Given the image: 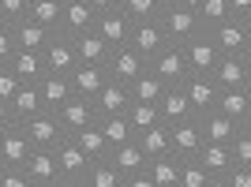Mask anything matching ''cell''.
Wrapping results in <instances>:
<instances>
[{
    "mask_svg": "<svg viewBox=\"0 0 251 187\" xmlns=\"http://www.w3.org/2000/svg\"><path fill=\"white\" fill-rule=\"evenodd\" d=\"M199 142H202V131H199V120H195V116L169 124V154H176V157H195Z\"/></svg>",
    "mask_w": 251,
    "mask_h": 187,
    "instance_id": "e0dca14e",
    "label": "cell"
},
{
    "mask_svg": "<svg viewBox=\"0 0 251 187\" xmlns=\"http://www.w3.org/2000/svg\"><path fill=\"white\" fill-rule=\"evenodd\" d=\"M105 71H109V79H116V83H124V86H127L135 75L147 71V60H143L135 49L116 45V49H109V56H105Z\"/></svg>",
    "mask_w": 251,
    "mask_h": 187,
    "instance_id": "30bf717a",
    "label": "cell"
},
{
    "mask_svg": "<svg viewBox=\"0 0 251 187\" xmlns=\"http://www.w3.org/2000/svg\"><path fill=\"white\" fill-rule=\"evenodd\" d=\"M56 150V168H60V184L64 187H83V176H86V168H90V157L75 146V139H60V142L52 146Z\"/></svg>",
    "mask_w": 251,
    "mask_h": 187,
    "instance_id": "3957f363",
    "label": "cell"
},
{
    "mask_svg": "<svg viewBox=\"0 0 251 187\" xmlns=\"http://www.w3.org/2000/svg\"><path fill=\"white\" fill-rule=\"evenodd\" d=\"M94 34L101 38L109 49L116 45H127V34H131V19H127L120 8H109V11H98L94 15Z\"/></svg>",
    "mask_w": 251,
    "mask_h": 187,
    "instance_id": "8fae6325",
    "label": "cell"
},
{
    "mask_svg": "<svg viewBox=\"0 0 251 187\" xmlns=\"http://www.w3.org/2000/svg\"><path fill=\"white\" fill-rule=\"evenodd\" d=\"M0 187H34V180L23 168H0Z\"/></svg>",
    "mask_w": 251,
    "mask_h": 187,
    "instance_id": "7bdbcfd3",
    "label": "cell"
},
{
    "mask_svg": "<svg viewBox=\"0 0 251 187\" xmlns=\"http://www.w3.org/2000/svg\"><path fill=\"white\" fill-rule=\"evenodd\" d=\"M195 161H199L210 176H214V184H218V180L232 168V154H229V146H221V142H199Z\"/></svg>",
    "mask_w": 251,
    "mask_h": 187,
    "instance_id": "603a6c76",
    "label": "cell"
},
{
    "mask_svg": "<svg viewBox=\"0 0 251 187\" xmlns=\"http://www.w3.org/2000/svg\"><path fill=\"white\" fill-rule=\"evenodd\" d=\"M30 154V139L23 131V124H11L0 131V168H23Z\"/></svg>",
    "mask_w": 251,
    "mask_h": 187,
    "instance_id": "4fadbf2b",
    "label": "cell"
},
{
    "mask_svg": "<svg viewBox=\"0 0 251 187\" xmlns=\"http://www.w3.org/2000/svg\"><path fill=\"white\" fill-rule=\"evenodd\" d=\"M147 172L154 180V187H176V176H180V157L176 154H157L147 161Z\"/></svg>",
    "mask_w": 251,
    "mask_h": 187,
    "instance_id": "4dcf8cb0",
    "label": "cell"
},
{
    "mask_svg": "<svg viewBox=\"0 0 251 187\" xmlns=\"http://www.w3.org/2000/svg\"><path fill=\"white\" fill-rule=\"evenodd\" d=\"M94 15L98 11L90 8V0H60V26H56V34L75 38V34L90 30V26H94Z\"/></svg>",
    "mask_w": 251,
    "mask_h": 187,
    "instance_id": "7c38bea8",
    "label": "cell"
},
{
    "mask_svg": "<svg viewBox=\"0 0 251 187\" xmlns=\"http://www.w3.org/2000/svg\"><path fill=\"white\" fill-rule=\"evenodd\" d=\"M135 146L147 154V161H150V157H157V154H169V124L157 120V124L135 131Z\"/></svg>",
    "mask_w": 251,
    "mask_h": 187,
    "instance_id": "f1b7e54d",
    "label": "cell"
},
{
    "mask_svg": "<svg viewBox=\"0 0 251 187\" xmlns=\"http://www.w3.org/2000/svg\"><path fill=\"white\" fill-rule=\"evenodd\" d=\"M8 68L15 71V79H19V83H38V79L45 75L42 52H26V49H15V56L8 60Z\"/></svg>",
    "mask_w": 251,
    "mask_h": 187,
    "instance_id": "83f0119b",
    "label": "cell"
},
{
    "mask_svg": "<svg viewBox=\"0 0 251 187\" xmlns=\"http://www.w3.org/2000/svg\"><path fill=\"white\" fill-rule=\"evenodd\" d=\"M94 11H109V8H120V0H90Z\"/></svg>",
    "mask_w": 251,
    "mask_h": 187,
    "instance_id": "7dc6e473",
    "label": "cell"
},
{
    "mask_svg": "<svg viewBox=\"0 0 251 187\" xmlns=\"http://www.w3.org/2000/svg\"><path fill=\"white\" fill-rule=\"evenodd\" d=\"M98 127H101V135L109 146H120V142H131L135 139V131H131V124H127L124 113H113V116H98Z\"/></svg>",
    "mask_w": 251,
    "mask_h": 187,
    "instance_id": "d6a6232c",
    "label": "cell"
},
{
    "mask_svg": "<svg viewBox=\"0 0 251 187\" xmlns=\"http://www.w3.org/2000/svg\"><path fill=\"white\" fill-rule=\"evenodd\" d=\"M15 124V116H11V105L8 101H0V131H4V127H11Z\"/></svg>",
    "mask_w": 251,
    "mask_h": 187,
    "instance_id": "bcb514c9",
    "label": "cell"
},
{
    "mask_svg": "<svg viewBox=\"0 0 251 187\" xmlns=\"http://www.w3.org/2000/svg\"><path fill=\"white\" fill-rule=\"evenodd\" d=\"M124 116H127V124H131V131H143V127H150V124H157V120H161L154 101H131V105L124 109Z\"/></svg>",
    "mask_w": 251,
    "mask_h": 187,
    "instance_id": "74e56055",
    "label": "cell"
},
{
    "mask_svg": "<svg viewBox=\"0 0 251 187\" xmlns=\"http://www.w3.org/2000/svg\"><path fill=\"white\" fill-rule=\"evenodd\" d=\"M0 23H4V15H0Z\"/></svg>",
    "mask_w": 251,
    "mask_h": 187,
    "instance_id": "f907efd6",
    "label": "cell"
},
{
    "mask_svg": "<svg viewBox=\"0 0 251 187\" xmlns=\"http://www.w3.org/2000/svg\"><path fill=\"white\" fill-rule=\"evenodd\" d=\"M72 45H75V56H79L83 64H105V56H109V45L94 34V26L83 30V34H75Z\"/></svg>",
    "mask_w": 251,
    "mask_h": 187,
    "instance_id": "f546056e",
    "label": "cell"
},
{
    "mask_svg": "<svg viewBox=\"0 0 251 187\" xmlns=\"http://www.w3.org/2000/svg\"><path fill=\"white\" fill-rule=\"evenodd\" d=\"M229 15L232 19H251V0H229Z\"/></svg>",
    "mask_w": 251,
    "mask_h": 187,
    "instance_id": "f6af8a7d",
    "label": "cell"
},
{
    "mask_svg": "<svg viewBox=\"0 0 251 187\" xmlns=\"http://www.w3.org/2000/svg\"><path fill=\"white\" fill-rule=\"evenodd\" d=\"M161 90H165V83H161V79H157L150 68H147L143 75H135L131 83H127V94H131V101H154V105H157Z\"/></svg>",
    "mask_w": 251,
    "mask_h": 187,
    "instance_id": "836d02e7",
    "label": "cell"
},
{
    "mask_svg": "<svg viewBox=\"0 0 251 187\" xmlns=\"http://www.w3.org/2000/svg\"><path fill=\"white\" fill-rule=\"evenodd\" d=\"M169 45L165 30L157 19H143V23H131V34H127V49H135L143 60H150L154 52H161Z\"/></svg>",
    "mask_w": 251,
    "mask_h": 187,
    "instance_id": "9c48e42d",
    "label": "cell"
},
{
    "mask_svg": "<svg viewBox=\"0 0 251 187\" xmlns=\"http://www.w3.org/2000/svg\"><path fill=\"white\" fill-rule=\"evenodd\" d=\"M42 60H45V71L68 75L75 64H79V56H75V45H72V38H68V34H52L49 45L42 49Z\"/></svg>",
    "mask_w": 251,
    "mask_h": 187,
    "instance_id": "5bb4252c",
    "label": "cell"
},
{
    "mask_svg": "<svg viewBox=\"0 0 251 187\" xmlns=\"http://www.w3.org/2000/svg\"><path fill=\"white\" fill-rule=\"evenodd\" d=\"M180 90H184V97H188L191 113L202 116L214 109V101H218V83L210 79V75H188L184 83H180Z\"/></svg>",
    "mask_w": 251,
    "mask_h": 187,
    "instance_id": "9a60e30c",
    "label": "cell"
},
{
    "mask_svg": "<svg viewBox=\"0 0 251 187\" xmlns=\"http://www.w3.org/2000/svg\"><path fill=\"white\" fill-rule=\"evenodd\" d=\"M157 23H161V30H165V38H169L173 45L188 42L195 30H202L199 11H195V8H184L180 0H173V4H165V8L157 11Z\"/></svg>",
    "mask_w": 251,
    "mask_h": 187,
    "instance_id": "6da1fadb",
    "label": "cell"
},
{
    "mask_svg": "<svg viewBox=\"0 0 251 187\" xmlns=\"http://www.w3.org/2000/svg\"><path fill=\"white\" fill-rule=\"evenodd\" d=\"M11 34H15V49L42 52L56 30H49V26H42V23H34V19H19L15 26H11Z\"/></svg>",
    "mask_w": 251,
    "mask_h": 187,
    "instance_id": "cb8c5ba5",
    "label": "cell"
},
{
    "mask_svg": "<svg viewBox=\"0 0 251 187\" xmlns=\"http://www.w3.org/2000/svg\"><path fill=\"white\" fill-rule=\"evenodd\" d=\"M23 172L34 180V187H64L60 168H56V150L52 146H30V154L23 161Z\"/></svg>",
    "mask_w": 251,
    "mask_h": 187,
    "instance_id": "5b68a950",
    "label": "cell"
},
{
    "mask_svg": "<svg viewBox=\"0 0 251 187\" xmlns=\"http://www.w3.org/2000/svg\"><path fill=\"white\" fill-rule=\"evenodd\" d=\"M195 120H199L202 142H221V146H229L232 135H236V127H244V124H236V120H229L225 113H218V109H210V113L195 116Z\"/></svg>",
    "mask_w": 251,
    "mask_h": 187,
    "instance_id": "ffe728a7",
    "label": "cell"
},
{
    "mask_svg": "<svg viewBox=\"0 0 251 187\" xmlns=\"http://www.w3.org/2000/svg\"><path fill=\"white\" fill-rule=\"evenodd\" d=\"M120 11H124L131 23H143V19H157L161 4H157V0H120Z\"/></svg>",
    "mask_w": 251,
    "mask_h": 187,
    "instance_id": "ab89813d",
    "label": "cell"
},
{
    "mask_svg": "<svg viewBox=\"0 0 251 187\" xmlns=\"http://www.w3.org/2000/svg\"><path fill=\"white\" fill-rule=\"evenodd\" d=\"M176 187H218L214 176L195 161V157H180V176H176Z\"/></svg>",
    "mask_w": 251,
    "mask_h": 187,
    "instance_id": "e575fe53",
    "label": "cell"
},
{
    "mask_svg": "<svg viewBox=\"0 0 251 187\" xmlns=\"http://www.w3.org/2000/svg\"><path fill=\"white\" fill-rule=\"evenodd\" d=\"M23 131H26L30 146H56L60 139H68L64 124L56 120V113H49V109H42V113L26 116V120H23Z\"/></svg>",
    "mask_w": 251,
    "mask_h": 187,
    "instance_id": "ba28073f",
    "label": "cell"
},
{
    "mask_svg": "<svg viewBox=\"0 0 251 187\" xmlns=\"http://www.w3.org/2000/svg\"><path fill=\"white\" fill-rule=\"evenodd\" d=\"M105 161L120 172V180L139 172V168H147V154L135 146V139H131V142H120V146H109V150H105Z\"/></svg>",
    "mask_w": 251,
    "mask_h": 187,
    "instance_id": "7402d4cb",
    "label": "cell"
},
{
    "mask_svg": "<svg viewBox=\"0 0 251 187\" xmlns=\"http://www.w3.org/2000/svg\"><path fill=\"white\" fill-rule=\"evenodd\" d=\"M218 113H225L236 124H251V86H225L218 90V101H214Z\"/></svg>",
    "mask_w": 251,
    "mask_h": 187,
    "instance_id": "2e32d148",
    "label": "cell"
},
{
    "mask_svg": "<svg viewBox=\"0 0 251 187\" xmlns=\"http://www.w3.org/2000/svg\"><path fill=\"white\" fill-rule=\"evenodd\" d=\"M26 19L42 23L49 30L60 26V0H30V8H26Z\"/></svg>",
    "mask_w": 251,
    "mask_h": 187,
    "instance_id": "8d00e7d4",
    "label": "cell"
},
{
    "mask_svg": "<svg viewBox=\"0 0 251 187\" xmlns=\"http://www.w3.org/2000/svg\"><path fill=\"white\" fill-rule=\"evenodd\" d=\"M38 90H42V105L49 109V113H56V109L72 97V83H68V75H52V71H45L42 79H38Z\"/></svg>",
    "mask_w": 251,
    "mask_h": 187,
    "instance_id": "484cf974",
    "label": "cell"
},
{
    "mask_svg": "<svg viewBox=\"0 0 251 187\" xmlns=\"http://www.w3.org/2000/svg\"><path fill=\"white\" fill-rule=\"evenodd\" d=\"M157 4H161V8H165V4H173V0H157Z\"/></svg>",
    "mask_w": 251,
    "mask_h": 187,
    "instance_id": "681fc988",
    "label": "cell"
},
{
    "mask_svg": "<svg viewBox=\"0 0 251 187\" xmlns=\"http://www.w3.org/2000/svg\"><path fill=\"white\" fill-rule=\"evenodd\" d=\"M15 90H19L15 71H11L8 64H0V101H11V97H15Z\"/></svg>",
    "mask_w": 251,
    "mask_h": 187,
    "instance_id": "b9f144b4",
    "label": "cell"
},
{
    "mask_svg": "<svg viewBox=\"0 0 251 187\" xmlns=\"http://www.w3.org/2000/svg\"><path fill=\"white\" fill-rule=\"evenodd\" d=\"M210 38L221 52H251V19H225L218 26H210Z\"/></svg>",
    "mask_w": 251,
    "mask_h": 187,
    "instance_id": "52a82bcc",
    "label": "cell"
},
{
    "mask_svg": "<svg viewBox=\"0 0 251 187\" xmlns=\"http://www.w3.org/2000/svg\"><path fill=\"white\" fill-rule=\"evenodd\" d=\"M11 56H15V34L8 23H0V64H8Z\"/></svg>",
    "mask_w": 251,
    "mask_h": 187,
    "instance_id": "ee69618b",
    "label": "cell"
},
{
    "mask_svg": "<svg viewBox=\"0 0 251 187\" xmlns=\"http://www.w3.org/2000/svg\"><path fill=\"white\" fill-rule=\"evenodd\" d=\"M180 4H184V8H199L202 0H180Z\"/></svg>",
    "mask_w": 251,
    "mask_h": 187,
    "instance_id": "c3c4849f",
    "label": "cell"
},
{
    "mask_svg": "<svg viewBox=\"0 0 251 187\" xmlns=\"http://www.w3.org/2000/svg\"><path fill=\"white\" fill-rule=\"evenodd\" d=\"M90 101H94V113H98V116H113V113H124L127 105H131V94H127L124 83L105 79V86L90 97Z\"/></svg>",
    "mask_w": 251,
    "mask_h": 187,
    "instance_id": "44dd1931",
    "label": "cell"
},
{
    "mask_svg": "<svg viewBox=\"0 0 251 187\" xmlns=\"http://www.w3.org/2000/svg\"><path fill=\"white\" fill-rule=\"evenodd\" d=\"M147 68H150V71H154L165 86H180V83L191 75V71H188V60H184V52H180V45H173V42H169L161 52H154V56L147 60Z\"/></svg>",
    "mask_w": 251,
    "mask_h": 187,
    "instance_id": "8992f818",
    "label": "cell"
},
{
    "mask_svg": "<svg viewBox=\"0 0 251 187\" xmlns=\"http://www.w3.org/2000/svg\"><path fill=\"white\" fill-rule=\"evenodd\" d=\"M157 116H161V124H176V120H188L195 113H191V105L180 86H165L161 97H157Z\"/></svg>",
    "mask_w": 251,
    "mask_h": 187,
    "instance_id": "d4e9b609",
    "label": "cell"
},
{
    "mask_svg": "<svg viewBox=\"0 0 251 187\" xmlns=\"http://www.w3.org/2000/svg\"><path fill=\"white\" fill-rule=\"evenodd\" d=\"M72 139H75V146H79V150H83L90 161L105 157V150H109V142H105V135H101V127H98V120H94V124H86V127H79V131H72Z\"/></svg>",
    "mask_w": 251,
    "mask_h": 187,
    "instance_id": "1f68e13d",
    "label": "cell"
},
{
    "mask_svg": "<svg viewBox=\"0 0 251 187\" xmlns=\"http://www.w3.org/2000/svg\"><path fill=\"white\" fill-rule=\"evenodd\" d=\"M210 79L218 83V90H225V86H251V52H221Z\"/></svg>",
    "mask_w": 251,
    "mask_h": 187,
    "instance_id": "277c9868",
    "label": "cell"
},
{
    "mask_svg": "<svg viewBox=\"0 0 251 187\" xmlns=\"http://www.w3.org/2000/svg\"><path fill=\"white\" fill-rule=\"evenodd\" d=\"M56 120H60L64 131L72 135V131H79V127H86V124H94V120H98L94 101H90V97H83V94H72V97L56 109Z\"/></svg>",
    "mask_w": 251,
    "mask_h": 187,
    "instance_id": "ac0fdd59",
    "label": "cell"
},
{
    "mask_svg": "<svg viewBox=\"0 0 251 187\" xmlns=\"http://www.w3.org/2000/svg\"><path fill=\"white\" fill-rule=\"evenodd\" d=\"M199 23H202V30H210V26H218V23L229 19V0H202L199 8Z\"/></svg>",
    "mask_w": 251,
    "mask_h": 187,
    "instance_id": "f35d334b",
    "label": "cell"
},
{
    "mask_svg": "<svg viewBox=\"0 0 251 187\" xmlns=\"http://www.w3.org/2000/svg\"><path fill=\"white\" fill-rule=\"evenodd\" d=\"M26 8H30V0H0V15L8 26H15L19 19H26Z\"/></svg>",
    "mask_w": 251,
    "mask_h": 187,
    "instance_id": "60d3db41",
    "label": "cell"
},
{
    "mask_svg": "<svg viewBox=\"0 0 251 187\" xmlns=\"http://www.w3.org/2000/svg\"><path fill=\"white\" fill-rule=\"evenodd\" d=\"M11 116H15V124H23L26 116L42 113V90H38V83H19V90H15V97H11Z\"/></svg>",
    "mask_w": 251,
    "mask_h": 187,
    "instance_id": "4316f807",
    "label": "cell"
},
{
    "mask_svg": "<svg viewBox=\"0 0 251 187\" xmlns=\"http://www.w3.org/2000/svg\"><path fill=\"white\" fill-rule=\"evenodd\" d=\"M124 180H120V172H116L105 157H98V161H90V168H86L83 176V187H120Z\"/></svg>",
    "mask_w": 251,
    "mask_h": 187,
    "instance_id": "d590c367",
    "label": "cell"
},
{
    "mask_svg": "<svg viewBox=\"0 0 251 187\" xmlns=\"http://www.w3.org/2000/svg\"><path fill=\"white\" fill-rule=\"evenodd\" d=\"M180 52H184L191 75H210L214 64H218V56H221V49L214 45V38H210L206 30H195L188 42H180Z\"/></svg>",
    "mask_w": 251,
    "mask_h": 187,
    "instance_id": "7a4b0ae2",
    "label": "cell"
},
{
    "mask_svg": "<svg viewBox=\"0 0 251 187\" xmlns=\"http://www.w3.org/2000/svg\"><path fill=\"white\" fill-rule=\"evenodd\" d=\"M109 71H105V64H75L72 71H68V83H72V94H83V97H94L98 90L105 86Z\"/></svg>",
    "mask_w": 251,
    "mask_h": 187,
    "instance_id": "d6986e66",
    "label": "cell"
}]
</instances>
